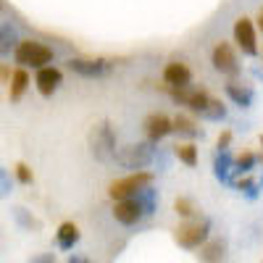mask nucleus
Instances as JSON below:
<instances>
[{
    "mask_svg": "<svg viewBox=\"0 0 263 263\" xmlns=\"http://www.w3.org/2000/svg\"><path fill=\"white\" fill-rule=\"evenodd\" d=\"M11 187H13V179H11L8 168L0 166V197H8L11 195Z\"/></svg>",
    "mask_w": 263,
    "mask_h": 263,
    "instance_id": "29",
    "label": "nucleus"
},
{
    "mask_svg": "<svg viewBox=\"0 0 263 263\" xmlns=\"http://www.w3.org/2000/svg\"><path fill=\"white\" fill-rule=\"evenodd\" d=\"M260 156H255V153H242L239 158H234V166H232V182L234 177H248V174L258 166Z\"/></svg>",
    "mask_w": 263,
    "mask_h": 263,
    "instance_id": "21",
    "label": "nucleus"
},
{
    "mask_svg": "<svg viewBox=\"0 0 263 263\" xmlns=\"http://www.w3.org/2000/svg\"><path fill=\"white\" fill-rule=\"evenodd\" d=\"M0 11H6V0H0Z\"/></svg>",
    "mask_w": 263,
    "mask_h": 263,
    "instance_id": "36",
    "label": "nucleus"
},
{
    "mask_svg": "<svg viewBox=\"0 0 263 263\" xmlns=\"http://www.w3.org/2000/svg\"><path fill=\"white\" fill-rule=\"evenodd\" d=\"M79 237L82 234H79V227L74 221H63L55 232V245H58V250H74L79 245Z\"/></svg>",
    "mask_w": 263,
    "mask_h": 263,
    "instance_id": "15",
    "label": "nucleus"
},
{
    "mask_svg": "<svg viewBox=\"0 0 263 263\" xmlns=\"http://www.w3.org/2000/svg\"><path fill=\"white\" fill-rule=\"evenodd\" d=\"M11 69H8V66H0V82H3V84H8L11 82Z\"/></svg>",
    "mask_w": 263,
    "mask_h": 263,
    "instance_id": "33",
    "label": "nucleus"
},
{
    "mask_svg": "<svg viewBox=\"0 0 263 263\" xmlns=\"http://www.w3.org/2000/svg\"><path fill=\"white\" fill-rule=\"evenodd\" d=\"M163 82H166L168 87H190V82H192L190 66L182 63V61L166 63V69H163Z\"/></svg>",
    "mask_w": 263,
    "mask_h": 263,
    "instance_id": "12",
    "label": "nucleus"
},
{
    "mask_svg": "<svg viewBox=\"0 0 263 263\" xmlns=\"http://www.w3.org/2000/svg\"><path fill=\"white\" fill-rule=\"evenodd\" d=\"M153 163L158 166V171H166V168H168V153H166V150H161V147H156V156H153Z\"/></svg>",
    "mask_w": 263,
    "mask_h": 263,
    "instance_id": "30",
    "label": "nucleus"
},
{
    "mask_svg": "<svg viewBox=\"0 0 263 263\" xmlns=\"http://www.w3.org/2000/svg\"><path fill=\"white\" fill-rule=\"evenodd\" d=\"M66 66H69L74 74L84 77V79H100V77L111 74L116 63L111 58H69Z\"/></svg>",
    "mask_w": 263,
    "mask_h": 263,
    "instance_id": "6",
    "label": "nucleus"
},
{
    "mask_svg": "<svg viewBox=\"0 0 263 263\" xmlns=\"http://www.w3.org/2000/svg\"><path fill=\"white\" fill-rule=\"evenodd\" d=\"M260 187H263V177H260Z\"/></svg>",
    "mask_w": 263,
    "mask_h": 263,
    "instance_id": "37",
    "label": "nucleus"
},
{
    "mask_svg": "<svg viewBox=\"0 0 263 263\" xmlns=\"http://www.w3.org/2000/svg\"><path fill=\"white\" fill-rule=\"evenodd\" d=\"M114 218L119 224H124V227H137L145 216H142L135 197H129V200H116L114 203Z\"/></svg>",
    "mask_w": 263,
    "mask_h": 263,
    "instance_id": "11",
    "label": "nucleus"
},
{
    "mask_svg": "<svg viewBox=\"0 0 263 263\" xmlns=\"http://www.w3.org/2000/svg\"><path fill=\"white\" fill-rule=\"evenodd\" d=\"M13 218H16V224L21 227V229H27V232H37L40 229V221H37V218L32 216V211H27L24 205H16L13 208Z\"/></svg>",
    "mask_w": 263,
    "mask_h": 263,
    "instance_id": "23",
    "label": "nucleus"
},
{
    "mask_svg": "<svg viewBox=\"0 0 263 263\" xmlns=\"http://www.w3.org/2000/svg\"><path fill=\"white\" fill-rule=\"evenodd\" d=\"M224 92H227V98L237 105V108H250L253 105V100H255V92L250 90V87H245V84H239V82H229L227 87H224Z\"/></svg>",
    "mask_w": 263,
    "mask_h": 263,
    "instance_id": "14",
    "label": "nucleus"
},
{
    "mask_svg": "<svg viewBox=\"0 0 263 263\" xmlns=\"http://www.w3.org/2000/svg\"><path fill=\"white\" fill-rule=\"evenodd\" d=\"M156 156V145L153 142H132L116 150L114 163H119L121 168H132V171H145L153 163Z\"/></svg>",
    "mask_w": 263,
    "mask_h": 263,
    "instance_id": "4",
    "label": "nucleus"
},
{
    "mask_svg": "<svg viewBox=\"0 0 263 263\" xmlns=\"http://www.w3.org/2000/svg\"><path fill=\"white\" fill-rule=\"evenodd\" d=\"M171 126H174V132H179L182 137H190V140H197V137H203V135H205V132L197 126L190 116H182V114L171 119Z\"/></svg>",
    "mask_w": 263,
    "mask_h": 263,
    "instance_id": "20",
    "label": "nucleus"
},
{
    "mask_svg": "<svg viewBox=\"0 0 263 263\" xmlns=\"http://www.w3.org/2000/svg\"><path fill=\"white\" fill-rule=\"evenodd\" d=\"M232 166H234L232 150H216V156H213V177L221 184H232Z\"/></svg>",
    "mask_w": 263,
    "mask_h": 263,
    "instance_id": "13",
    "label": "nucleus"
},
{
    "mask_svg": "<svg viewBox=\"0 0 263 263\" xmlns=\"http://www.w3.org/2000/svg\"><path fill=\"white\" fill-rule=\"evenodd\" d=\"M200 116H203L205 121H224V119H227V105H224L221 100L211 98L208 105H205V111H203Z\"/></svg>",
    "mask_w": 263,
    "mask_h": 263,
    "instance_id": "24",
    "label": "nucleus"
},
{
    "mask_svg": "<svg viewBox=\"0 0 263 263\" xmlns=\"http://www.w3.org/2000/svg\"><path fill=\"white\" fill-rule=\"evenodd\" d=\"M260 145H263V137H260Z\"/></svg>",
    "mask_w": 263,
    "mask_h": 263,
    "instance_id": "38",
    "label": "nucleus"
},
{
    "mask_svg": "<svg viewBox=\"0 0 263 263\" xmlns=\"http://www.w3.org/2000/svg\"><path fill=\"white\" fill-rule=\"evenodd\" d=\"M135 200H137L142 216L147 218V216H153V213L158 211V190H153V184H150V187H142V190L135 195Z\"/></svg>",
    "mask_w": 263,
    "mask_h": 263,
    "instance_id": "19",
    "label": "nucleus"
},
{
    "mask_svg": "<svg viewBox=\"0 0 263 263\" xmlns=\"http://www.w3.org/2000/svg\"><path fill=\"white\" fill-rule=\"evenodd\" d=\"M229 142H232V132L224 129L221 135H218V150H229Z\"/></svg>",
    "mask_w": 263,
    "mask_h": 263,
    "instance_id": "31",
    "label": "nucleus"
},
{
    "mask_svg": "<svg viewBox=\"0 0 263 263\" xmlns=\"http://www.w3.org/2000/svg\"><path fill=\"white\" fill-rule=\"evenodd\" d=\"M34 84H37V92H40L42 98H53V92L63 84V71L55 69V66H45V69L37 71Z\"/></svg>",
    "mask_w": 263,
    "mask_h": 263,
    "instance_id": "10",
    "label": "nucleus"
},
{
    "mask_svg": "<svg viewBox=\"0 0 263 263\" xmlns=\"http://www.w3.org/2000/svg\"><path fill=\"white\" fill-rule=\"evenodd\" d=\"M174 156H177L184 166L195 168L197 166V147L192 142H184V145H174Z\"/></svg>",
    "mask_w": 263,
    "mask_h": 263,
    "instance_id": "22",
    "label": "nucleus"
},
{
    "mask_svg": "<svg viewBox=\"0 0 263 263\" xmlns=\"http://www.w3.org/2000/svg\"><path fill=\"white\" fill-rule=\"evenodd\" d=\"M87 145H90V153H92L95 161H100V163L114 161V156H116V132H114L111 121L95 124L90 129V135H87Z\"/></svg>",
    "mask_w": 263,
    "mask_h": 263,
    "instance_id": "3",
    "label": "nucleus"
},
{
    "mask_svg": "<svg viewBox=\"0 0 263 263\" xmlns=\"http://www.w3.org/2000/svg\"><path fill=\"white\" fill-rule=\"evenodd\" d=\"M142 129H145V135H147V142H153V145H158L163 137H168L171 132H174L171 119H168L166 114H150V116L145 119Z\"/></svg>",
    "mask_w": 263,
    "mask_h": 263,
    "instance_id": "9",
    "label": "nucleus"
},
{
    "mask_svg": "<svg viewBox=\"0 0 263 263\" xmlns=\"http://www.w3.org/2000/svg\"><path fill=\"white\" fill-rule=\"evenodd\" d=\"M13 61L18 63V69H45L53 66V48H48L45 42L37 40H21L16 50H13Z\"/></svg>",
    "mask_w": 263,
    "mask_h": 263,
    "instance_id": "1",
    "label": "nucleus"
},
{
    "mask_svg": "<svg viewBox=\"0 0 263 263\" xmlns=\"http://www.w3.org/2000/svg\"><path fill=\"white\" fill-rule=\"evenodd\" d=\"M234 42L245 55H258V40H255V27L250 18H237L234 21Z\"/></svg>",
    "mask_w": 263,
    "mask_h": 263,
    "instance_id": "8",
    "label": "nucleus"
},
{
    "mask_svg": "<svg viewBox=\"0 0 263 263\" xmlns=\"http://www.w3.org/2000/svg\"><path fill=\"white\" fill-rule=\"evenodd\" d=\"M211 63L216 71H221L227 77H239V71H242V66H239V58L234 53V48L229 45V42H216L213 45V53H211Z\"/></svg>",
    "mask_w": 263,
    "mask_h": 263,
    "instance_id": "7",
    "label": "nucleus"
},
{
    "mask_svg": "<svg viewBox=\"0 0 263 263\" xmlns=\"http://www.w3.org/2000/svg\"><path fill=\"white\" fill-rule=\"evenodd\" d=\"M153 179H156V174H153V171H132L129 177L111 182V187H108V195L114 197V203H116V200H129V197H135L142 187H150Z\"/></svg>",
    "mask_w": 263,
    "mask_h": 263,
    "instance_id": "5",
    "label": "nucleus"
},
{
    "mask_svg": "<svg viewBox=\"0 0 263 263\" xmlns=\"http://www.w3.org/2000/svg\"><path fill=\"white\" fill-rule=\"evenodd\" d=\"M211 227L213 224H211L208 216L190 218V221H184L174 229V239H177V245L184 248V250H197L211 239Z\"/></svg>",
    "mask_w": 263,
    "mask_h": 263,
    "instance_id": "2",
    "label": "nucleus"
},
{
    "mask_svg": "<svg viewBox=\"0 0 263 263\" xmlns=\"http://www.w3.org/2000/svg\"><path fill=\"white\" fill-rule=\"evenodd\" d=\"M208 100H211V95H208L205 90H192V95H190V100H187V108H190L192 114H203L205 105H208Z\"/></svg>",
    "mask_w": 263,
    "mask_h": 263,
    "instance_id": "26",
    "label": "nucleus"
},
{
    "mask_svg": "<svg viewBox=\"0 0 263 263\" xmlns=\"http://www.w3.org/2000/svg\"><path fill=\"white\" fill-rule=\"evenodd\" d=\"M11 90H8V98L16 103V100H21L24 98V92L29 90V84H32V79H29V71L27 69H16L13 74H11Z\"/></svg>",
    "mask_w": 263,
    "mask_h": 263,
    "instance_id": "18",
    "label": "nucleus"
},
{
    "mask_svg": "<svg viewBox=\"0 0 263 263\" xmlns=\"http://www.w3.org/2000/svg\"><path fill=\"white\" fill-rule=\"evenodd\" d=\"M174 211H177V216L187 218V221L197 213V208H195V203L190 200V197H177V200H174Z\"/></svg>",
    "mask_w": 263,
    "mask_h": 263,
    "instance_id": "27",
    "label": "nucleus"
},
{
    "mask_svg": "<svg viewBox=\"0 0 263 263\" xmlns=\"http://www.w3.org/2000/svg\"><path fill=\"white\" fill-rule=\"evenodd\" d=\"M13 174H16V179H18L21 184H32V182H34V174H32V168H29L24 161H21V163H16Z\"/></svg>",
    "mask_w": 263,
    "mask_h": 263,
    "instance_id": "28",
    "label": "nucleus"
},
{
    "mask_svg": "<svg viewBox=\"0 0 263 263\" xmlns=\"http://www.w3.org/2000/svg\"><path fill=\"white\" fill-rule=\"evenodd\" d=\"M200 260L203 263H224L227 260V242L224 239H208L200 248Z\"/></svg>",
    "mask_w": 263,
    "mask_h": 263,
    "instance_id": "17",
    "label": "nucleus"
},
{
    "mask_svg": "<svg viewBox=\"0 0 263 263\" xmlns=\"http://www.w3.org/2000/svg\"><path fill=\"white\" fill-rule=\"evenodd\" d=\"M18 32H16V27L11 24V21H3L0 24V58H8L13 50H16V45H18Z\"/></svg>",
    "mask_w": 263,
    "mask_h": 263,
    "instance_id": "16",
    "label": "nucleus"
},
{
    "mask_svg": "<svg viewBox=\"0 0 263 263\" xmlns=\"http://www.w3.org/2000/svg\"><path fill=\"white\" fill-rule=\"evenodd\" d=\"M232 187L234 190H239L248 200H258V195H260V187L250 179V177H242V179H237V182H232Z\"/></svg>",
    "mask_w": 263,
    "mask_h": 263,
    "instance_id": "25",
    "label": "nucleus"
},
{
    "mask_svg": "<svg viewBox=\"0 0 263 263\" xmlns=\"http://www.w3.org/2000/svg\"><path fill=\"white\" fill-rule=\"evenodd\" d=\"M66 263H92V260H90V258H84V255H79V253H74V255L66 258Z\"/></svg>",
    "mask_w": 263,
    "mask_h": 263,
    "instance_id": "34",
    "label": "nucleus"
},
{
    "mask_svg": "<svg viewBox=\"0 0 263 263\" xmlns=\"http://www.w3.org/2000/svg\"><path fill=\"white\" fill-rule=\"evenodd\" d=\"M258 29H260V32H263V8H260V11H258Z\"/></svg>",
    "mask_w": 263,
    "mask_h": 263,
    "instance_id": "35",
    "label": "nucleus"
},
{
    "mask_svg": "<svg viewBox=\"0 0 263 263\" xmlns=\"http://www.w3.org/2000/svg\"><path fill=\"white\" fill-rule=\"evenodd\" d=\"M260 263H263V260H260Z\"/></svg>",
    "mask_w": 263,
    "mask_h": 263,
    "instance_id": "39",
    "label": "nucleus"
},
{
    "mask_svg": "<svg viewBox=\"0 0 263 263\" xmlns=\"http://www.w3.org/2000/svg\"><path fill=\"white\" fill-rule=\"evenodd\" d=\"M29 263H55V255H53V253H40V255H34Z\"/></svg>",
    "mask_w": 263,
    "mask_h": 263,
    "instance_id": "32",
    "label": "nucleus"
}]
</instances>
